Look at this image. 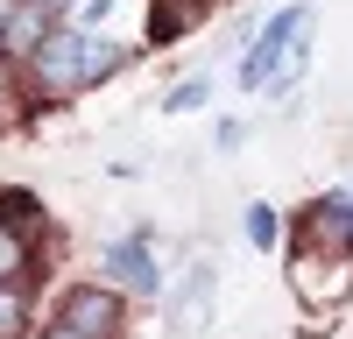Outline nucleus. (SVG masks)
Here are the masks:
<instances>
[{
	"label": "nucleus",
	"instance_id": "nucleus-1",
	"mask_svg": "<svg viewBox=\"0 0 353 339\" xmlns=\"http://www.w3.org/2000/svg\"><path fill=\"white\" fill-rule=\"evenodd\" d=\"M304 28H311V8H283V14H276L269 28H261V36H254L248 64H241V85H248V92L276 78V64H283V56H304V43H297Z\"/></svg>",
	"mask_w": 353,
	"mask_h": 339
},
{
	"label": "nucleus",
	"instance_id": "nucleus-2",
	"mask_svg": "<svg viewBox=\"0 0 353 339\" xmlns=\"http://www.w3.org/2000/svg\"><path fill=\"white\" fill-rule=\"evenodd\" d=\"M78 43H85V28H50V36L36 43V56H28V78H36L43 92H78V85H85Z\"/></svg>",
	"mask_w": 353,
	"mask_h": 339
},
{
	"label": "nucleus",
	"instance_id": "nucleus-3",
	"mask_svg": "<svg viewBox=\"0 0 353 339\" xmlns=\"http://www.w3.org/2000/svg\"><path fill=\"white\" fill-rule=\"evenodd\" d=\"M113 325H121V297H113L106 282H85V290L64 297V332H78V339H113Z\"/></svg>",
	"mask_w": 353,
	"mask_h": 339
},
{
	"label": "nucleus",
	"instance_id": "nucleus-4",
	"mask_svg": "<svg viewBox=\"0 0 353 339\" xmlns=\"http://www.w3.org/2000/svg\"><path fill=\"white\" fill-rule=\"evenodd\" d=\"M43 36H50V0H21V8H8V21H0V50H14V56H36Z\"/></svg>",
	"mask_w": 353,
	"mask_h": 339
},
{
	"label": "nucleus",
	"instance_id": "nucleus-5",
	"mask_svg": "<svg viewBox=\"0 0 353 339\" xmlns=\"http://www.w3.org/2000/svg\"><path fill=\"white\" fill-rule=\"evenodd\" d=\"M121 64H128V43H113V36H85V43H78V71H85V85H92V78H113Z\"/></svg>",
	"mask_w": 353,
	"mask_h": 339
},
{
	"label": "nucleus",
	"instance_id": "nucleus-6",
	"mask_svg": "<svg viewBox=\"0 0 353 339\" xmlns=\"http://www.w3.org/2000/svg\"><path fill=\"white\" fill-rule=\"evenodd\" d=\"M113 269H121L134 290H156V254H149V240H121V247H113Z\"/></svg>",
	"mask_w": 353,
	"mask_h": 339
},
{
	"label": "nucleus",
	"instance_id": "nucleus-7",
	"mask_svg": "<svg viewBox=\"0 0 353 339\" xmlns=\"http://www.w3.org/2000/svg\"><path fill=\"white\" fill-rule=\"evenodd\" d=\"M28 269V240L14 234V219H0V282H14Z\"/></svg>",
	"mask_w": 353,
	"mask_h": 339
},
{
	"label": "nucleus",
	"instance_id": "nucleus-8",
	"mask_svg": "<svg viewBox=\"0 0 353 339\" xmlns=\"http://www.w3.org/2000/svg\"><path fill=\"white\" fill-rule=\"evenodd\" d=\"M248 240L254 247H276V205H248Z\"/></svg>",
	"mask_w": 353,
	"mask_h": 339
},
{
	"label": "nucleus",
	"instance_id": "nucleus-9",
	"mask_svg": "<svg viewBox=\"0 0 353 339\" xmlns=\"http://www.w3.org/2000/svg\"><path fill=\"white\" fill-rule=\"evenodd\" d=\"M205 99H212V85L191 78V85H176V92H170V113H191V106H205Z\"/></svg>",
	"mask_w": 353,
	"mask_h": 339
},
{
	"label": "nucleus",
	"instance_id": "nucleus-10",
	"mask_svg": "<svg viewBox=\"0 0 353 339\" xmlns=\"http://www.w3.org/2000/svg\"><path fill=\"white\" fill-rule=\"evenodd\" d=\"M14 332H21V297L0 282V339H14Z\"/></svg>",
	"mask_w": 353,
	"mask_h": 339
},
{
	"label": "nucleus",
	"instance_id": "nucleus-11",
	"mask_svg": "<svg viewBox=\"0 0 353 339\" xmlns=\"http://www.w3.org/2000/svg\"><path fill=\"white\" fill-rule=\"evenodd\" d=\"M325 234L353 247V205H325Z\"/></svg>",
	"mask_w": 353,
	"mask_h": 339
},
{
	"label": "nucleus",
	"instance_id": "nucleus-12",
	"mask_svg": "<svg viewBox=\"0 0 353 339\" xmlns=\"http://www.w3.org/2000/svg\"><path fill=\"white\" fill-rule=\"evenodd\" d=\"M50 339H78V332H64V325H57V332H50Z\"/></svg>",
	"mask_w": 353,
	"mask_h": 339
},
{
	"label": "nucleus",
	"instance_id": "nucleus-13",
	"mask_svg": "<svg viewBox=\"0 0 353 339\" xmlns=\"http://www.w3.org/2000/svg\"><path fill=\"white\" fill-rule=\"evenodd\" d=\"M50 8H71V0H50Z\"/></svg>",
	"mask_w": 353,
	"mask_h": 339
}]
</instances>
